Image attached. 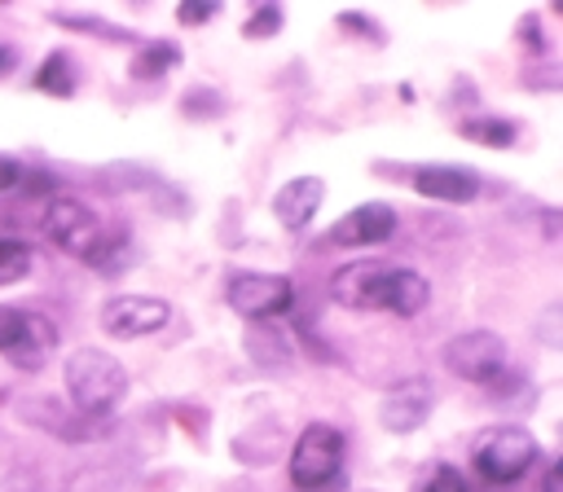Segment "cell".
<instances>
[{
  "instance_id": "cell-1",
  "label": "cell",
  "mask_w": 563,
  "mask_h": 492,
  "mask_svg": "<svg viewBox=\"0 0 563 492\" xmlns=\"http://www.w3.org/2000/svg\"><path fill=\"white\" fill-rule=\"evenodd\" d=\"M66 395L84 417H110L128 395V369L106 347H79L66 360Z\"/></svg>"
},
{
  "instance_id": "cell-2",
  "label": "cell",
  "mask_w": 563,
  "mask_h": 492,
  "mask_svg": "<svg viewBox=\"0 0 563 492\" xmlns=\"http://www.w3.org/2000/svg\"><path fill=\"white\" fill-rule=\"evenodd\" d=\"M537 435L523 431V426H493L479 435L471 461H475V474L493 488H506V483H519L532 466H537Z\"/></svg>"
},
{
  "instance_id": "cell-3",
  "label": "cell",
  "mask_w": 563,
  "mask_h": 492,
  "mask_svg": "<svg viewBox=\"0 0 563 492\" xmlns=\"http://www.w3.org/2000/svg\"><path fill=\"white\" fill-rule=\"evenodd\" d=\"M343 431L330 422H312L299 431L295 448H290V483L299 492H321L330 483L343 479Z\"/></svg>"
},
{
  "instance_id": "cell-4",
  "label": "cell",
  "mask_w": 563,
  "mask_h": 492,
  "mask_svg": "<svg viewBox=\"0 0 563 492\" xmlns=\"http://www.w3.org/2000/svg\"><path fill=\"white\" fill-rule=\"evenodd\" d=\"M40 228H44V237H48L62 255H70V259H79V264H92V255H97L101 242H106V224H101L97 211H92L88 202H79V198H53V202L44 206V215H40Z\"/></svg>"
},
{
  "instance_id": "cell-5",
  "label": "cell",
  "mask_w": 563,
  "mask_h": 492,
  "mask_svg": "<svg viewBox=\"0 0 563 492\" xmlns=\"http://www.w3.org/2000/svg\"><path fill=\"white\" fill-rule=\"evenodd\" d=\"M53 347H57V325L48 316L26 312V308H0V356L13 369L40 373Z\"/></svg>"
},
{
  "instance_id": "cell-6",
  "label": "cell",
  "mask_w": 563,
  "mask_h": 492,
  "mask_svg": "<svg viewBox=\"0 0 563 492\" xmlns=\"http://www.w3.org/2000/svg\"><path fill=\"white\" fill-rule=\"evenodd\" d=\"M224 299H229V308H233L242 321L268 325V321H277V316L290 312L295 286H290V277H282V272H233L229 286H224Z\"/></svg>"
},
{
  "instance_id": "cell-7",
  "label": "cell",
  "mask_w": 563,
  "mask_h": 492,
  "mask_svg": "<svg viewBox=\"0 0 563 492\" xmlns=\"http://www.w3.org/2000/svg\"><path fill=\"white\" fill-rule=\"evenodd\" d=\"M444 369L457 373L462 382L493 387V382L506 373V338L493 334V329L453 334V338L444 343Z\"/></svg>"
},
{
  "instance_id": "cell-8",
  "label": "cell",
  "mask_w": 563,
  "mask_h": 492,
  "mask_svg": "<svg viewBox=\"0 0 563 492\" xmlns=\"http://www.w3.org/2000/svg\"><path fill=\"white\" fill-rule=\"evenodd\" d=\"M172 321V303L158 294H114L101 308V329L110 338H141Z\"/></svg>"
},
{
  "instance_id": "cell-9",
  "label": "cell",
  "mask_w": 563,
  "mask_h": 492,
  "mask_svg": "<svg viewBox=\"0 0 563 492\" xmlns=\"http://www.w3.org/2000/svg\"><path fill=\"white\" fill-rule=\"evenodd\" d=\"M387 268L383 259H356L347 268H339L330 277V299L339 308H352V312H378L383 308V286H387Z\"/></svg>"
},
{
  "instance_id": "cell-10",
  "label": "cell",
  "mask_w": 563,
  "mask_h": 492,
  "mask_svg": "<svg viewBox=\"0 0 563 492\" xmlns=\"http://www.w3.org/2000/svg\"><path fill=\"white\" fill-rule=\"evenodd\" d=\"M391 233H396V211H391L387 202H361V206H352L343 220L330 224L325 242L352 250V246H378V242H387Z\"/></svg>"
},
{
  "instance_id": "cell-11",
  "label": "cell",
  "mask_w": 563,
  "mask_h": 492,
  "mask_svg": "<svg viewBox=\"0 0 563 492\" xmlns=\"http://www.w3.org/2000/svg\"><path fill=\"white\" fill-rule=\"evenodd\" d=\"M431 404H435V391L427 387V378H405V382H396V387L383 395L378 422H383L391 435H409V431H418V426L431 417Z\"/></svg>"
},
{
  "instance_id": "cell-12",
  "label": "cell",
  "mask_w": 563,
  "mask_h": 492,
  "mask_svg": "<svg viewBox=\"0 0 563 492\" xmlns=\"http://www.w3.org/2000/svg\"><path fill=\"white\" fill-rule=\"evenodd\" d=\"M422 198H435V202H471L479 193V171L466 167V163H427L413 171L409 180Z\"/></svg>"
},
{
  "instance_id": "cell-13",
  "label": "cell",
  "mask_w": 563,
  "mask_h": 492,
  "mask_svg": "<svg viewBox=\"0 0 563 492\" xmlns=\"http://www.w3.org/2000/svg\"><path fill=\"white\" fill-rule=\"evenodd\" d=\"M321 198H325V180H321V176H295V180H286V185L273 193V215L282 220V228L303 233V228L312 224Z\"/></svg>"
},
{
  "instance_id": "cell-14",
  "label": "cell",
  "mask_w": 563,
  "mask_h": 492,
  "mask_svg": "<svg viewBox=\"0 0 563 492\" xmlns=\"http://www.w3.org/2000/svg\"><path fill=\"white\" fill-rule=\"evenodd\" d=\"M431 299V286L422 272L413 268H387V286H383V308L378 312H396V316H418Z\"/></svg>"
},
{
  "instance_id": "cell-15",
  "label": "cell",
  "mask_w": 563,
  "mask_h": 492,
  "mask_svg": "<svg viewBox=\"0 0 563 492\" xmlns=\"http://www.w3.org/2000/svg\"><path fill=\"white\" fill-rule=\"evenodd\" d=\"M176 62H180V48H176L172 40H150V44L136 48L128 75H132V79H158V75H167Z\"/></svg>"
},
{
  "instance_id": "cell-16",
  "label": "cell",
  "mask_w": 563,
  "mask_h": 492,
  "mask_svg": "<svg viewBox=\"0 0 563 492\" xmlns=\"http://www.w3.org/2000/svg\"><path fill=\"white\" fill-rule=\"evenodd\" d=\"M462 136H466V141H475V145H488V149H510V145H515V136H519V127H515L510 119L475 114V119H466V123H462Z\"/></svg>"
},
{
  "instance_id": "cell-17",
  "label": "cell",
  "mask_w": 563,
  "mask_h": 492,
  "mask_svg": "<svg viewBox=\"0 0 563 492\" xmlns=\"http://www.w3.org/2000/svg\"><path fill=\"white\" fill-rule=\"evenodd\" d=\"M35 88L48 92V97H70L75 92V70H70V57L66 53H48L44 66L35 70Z\"/></svg>"
},
{
  "instance_id": "cell-18",
  "label": "cell",
  "mask_w": 563,
  "mask_h": 492,
  "mask_svg": "<svg viewBox=\"0 0 563 492\" xmlns=\"http://www.w3.org/2000/svg\"><path fill=\"white\" fill-rule=\"evenodd\" d=\"M409 492H471V483H466V474H462L457 466H449V461H431L422 474H413Z\"/></svg>"
},
{
  "instance_id": "cell-19",
  "label": "cell",
  "mask_w": 563,
  "mask_h": 492,
  "mask_svg": "<svg viewBox=\"0 0 563 492\" xmlns=\"http://www.w3.org/2000/svg\"><path fill=\"white\" fill-rule=\"evenodd\" d=\"M35 264V250L22 237H0V286H18Z\"/></svg>"
},
{
  "instance_id": "cell-20",
  "label": "cell",
  "mask_w": 563,
  "mask_h": 492,
  "mask_svg": "<svg viewBox=\"0 0 563 492\" xmlns=\"http://www.w3.org/2000/svg\"><path fill=\"white\" fill-rule=\"evenodd\" d=\"M282 22H286L282 4H255L251 18L242 22V35H246V40H273V35L282 31Z\"/></svg>"
},
{
  "instance_id": "cell-21",
  "label": "cell",
  "mask_w": 563,
  "mask_h": 492,
  "mask_svg": "<svg viewBox=\"0 0 563 492\" xmlns=\"http://www.w3.org/2000/svg\"><path fill=\"white\" fill-rule=\"evenodd\" d=\"M180 110L189 119H207V114H220L224 110V97L220 92H207V88H189L185 101H180Z\"/></svg>"
},
{
  "instance_id": "cell-22",
  "label": "cell",
  "mask_w": 563,
  "mask_h": 492,
  "mask_svg": "<svg viewBox=\"0 0 563 492\" xmlns=\"http://www.w3.org/2000/svg\"><path fill=\"white\" fill-rule=\"evenodd\" d=\"M339 26H347L352 35H361V40H369V44H387V35H383L365 13H339Z\"/></svg>"
},
{
  "instance_id": "cell-23",
  "label": "cell",
  "mask_w": 563,
  "mask_h": 492,
  "mask_svg": "<svg viewBox=\"0 0 563 492\" xmlns=\"http://www.w3.org/2000/svg\"><path fill=\"white\" fill-rule=\"evenodd\" d=\"M57 22H70V26H88V35H101V40H128V31L119 26H106V22H92V18H79V13H53Z\"/></svg>"
},
{
  "instance_id": "cell-24",
  "label": "cell",
  "mask_w": 563,
  "mask_h": 492,
  "mask_svg": "<svg viewBox=\"0 0 563 492\" xmlns=\"http://www.w3.org/2000/svg\"><path fill=\"white\" fill-rule=\"evenodd\" d=\"M22 176H26V163H18L13 154H0V193L22 189Z\"/></svg>"
},
{
  "instance_id": "cell-25",
  "label": "cell",
  "mask_w": 563,
  "mask_h": 492,
  "mask_svg": "<svg viewBox=\"0 0 563 492\" xmlns=\"http://www.w3.org/2000/svg\"><path fill=\"white\" fill-rule=\"evenodd\" d=\"M216 13H220V4H176V22H185V26L211 22Z\"/></svg>"
},
{
  "instance_id": "cell-26",
  "label": "cell",
  "mask_w": 563,
  "mask_h": 492,
  "mask_svg": "<svg viewBox=\"0 0 563 492\" xmlns=\"http://www.w3.org/2000/svg\"><path fill=\"white\" fill-rule=\"evenodd\" d=\"M13 66H18V48L13 44H0V79L13 75Z\"/></svg>"
},
{
  "instance_id": "cell-27",
  "label": "cell",
  "mask_w": 563,
  "mask_h": 492,
  "mask_svg": "<svg viewBox=\"0 0 563 492\" xmlns=\"http://www.w3.org/2000/svg\"><path fill=\"white\" fill-rule=\"evenodd\" d=\"M559 474H563V466H559V461H550V470H545V483H541V492H559Z\"/></svg>"
}]
</instances>
